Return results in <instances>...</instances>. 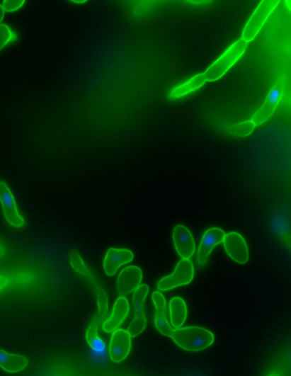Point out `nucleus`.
Segmentation results:
<instances>
[{
  "label": "nucleus",
  "instance_id": "1",
  "mask_svg": "<svg viewBox=\"0 0 291 376\" xmlns=\"http://www.w3.org/2000/svg\"><path fill=\"white\" fill-rule=\"evenodd\" d=\"M171 338L176 345L189 353H200L214 344L215 336L209 329L189 326L174 329Z\"/></svg>",
  "mask_w": 291,
  "mask_h": 376
},
{
  "label": "nucleus",
  "instance_id": "2",
  "mask_svg": "<svg viewBox=\"0 0 291 376\" xmlns=\"http://www.w3.org/2000/svg\"><path fill=\"white\" fill-rule=\"evenodd\" d=\"M248 44L239 39L231 44L205 70L207 82H215L222 79L229 70L242 59L246 52Z\"/></svg>",
  "mask_w": 291,
  "mask_h": 376
},
{
  "label": "nucleus",
  "instance_id": "3",
  "mask_svg": "<svg viewBox=\"0 0 291 376\" xmlns=\"http://www.w3.org/2000/svg\"><path fill=\"white\" fill-rule=\"evenodd\" d=\"M280 3V0L261 1L244 25L241 40L248 45L255 40Z\"/></svg>",
  "mask_w": 291,
  "mask_h": 376
},
{
  "label": "nucleus",
  "instance_id": "4",
  "mask_svg": "<svg viewBox=\"0 0 291 376\" xmlns=\"http://www.w3.org/2000/svg\"><path fill=\"white\" fill-rule=\"evenodd\" d=\"M195 266L190 259H181L171 275L161 278L157 283V289L168 292L189 285L194 278Z\"/></svg>",
  "mask_w": 291,
  "mask_h": 376
},
{
  "label": "nucleus",
  "instance_id": "5",
  "mask_svg": "<svg viewBox=\"0 0 291 376\" xmlns=\"http://www.w3.org/2000/svg\"><path fill=\"white\" fill-rule=\"evenodd\" d=\"M0 205L8 224L15 229L23 228L25 220L19 212L14 194L9 186L2 181H0Z\"/></svg>",
  "mask_w": 291,
  "mask_h": 376
},
{
  "label": "nucleus",
  "instance_id": "6",
  "mask_svg": "<svg viewBox=\"0 0 291 376\" xmlns=\"http://www.w3.org/2000/svg\"><path fill=\"white\" fill-rule=\"evenodd\" d=\"M222 229L211 227L202 234L197 253V263L199 267L205 266L214 248L222 244L226 235Z\"/></svg>",
  "mask_w": 291,
  "mask_h": 376
},
{
  "label": "nucleus",
  "instance_id": "7",
  "mask_svg": "<svg viewBox=\"0 0 291 376\" xmlns=\"http://www.w3.org/2000/svg\"><path fill=\"white\" fill-rule=\"evenodd\" d=\"M152 299L155 309L154 326L161 336L171 338L174 329L169 320L167 300L163 292L159 290L153 292Z\"/></svg>",
  "mask_w": 291,
  "mask_h": 376
},
{
  "label": "nucleus",
  "instance_id": "8",
  "mask_svg": "<svg viewBox=\"0 0 291 376\" xmlns=\"http://www.w3.org/2000/svg\"><path fill=\"white\" fill-rule=\"evenodd\" d=\"M222 243L224 251L232 261L241 266L249 262V247L242 234L232 231L224 235Z\"/></svg>",
  "mask_w": 291,
  "mask_h": 376
},
{
  "label": "nucleus",
  "instance_id": "9",
  "mask_svg": "<svg viewBox=\"0 0 291 376\" xmlns=\"http://www.w3.org/2000/svg\"><path fill=\"white\" fill-rule=\"evenodd\" d=\"M132 337L127 330L119 329L112 333L108 354L110 360L122 363L128 358L132 349Z\"/></svg>",
  "mask_w": 291,
  "mask_h": 376
},
{
  "label": "nucleus",
  "instance_id": "10",
  "mask_svg": "<svg viewBox=\"0 0 291 376\" xmlns=\"http://www.w3.org/2000/svg\"><path fill=\"white\" fill-rule=\"evenodd\" d=\"M174 249L181 259H190L196 251V243L189 228L178 224L173 229Z\"/></svg>",
  "mask_w": 291,
  "mask_h": 376
},
{
  "label": "nucleus",
  "instance_id": "11",
  "mask_svg": "<svg viewBox=\"0 0 291 376\" xmlns=\"http://www.w3.org/2000/svg\"><path fill=\"white\" fill-rule=\"evenodd\" d=\"M135 258L134 253L126 248H110L106 251L103 261V268L105 275L112 278L120 268L132 263Z\"/></svg>",
  "mask_w": 291,
  "mask_h": 376
},
{
  "label": "nucleus",
  "instance_id": "12",
  "mask_svg": "<svg viewBox=\"0 0 291 376\" xmlns=\"http://www.w3.org/2000/svg\"><path fill=\"white\" fill-rule=\"evenodd\" d=\"M283 98V89L281 86H274L270 91L267 98L261 105L256 113L253 114V117L249 119L255 124V126L259 127L263 125L266 122H268L271 118L274 113H275L278 107L280 106Z\"/></svg>",
  "mask_w": 291,
  "mask_h": 376
},
{
  "label": "nucleus",
  "instance_id": "13",
  "mask_svg": "<svg viewBox=\"0 0 291 376\" xmlns=\"http://www.w3.org/2000/svg\"><path fill=\"white\" fill-rule=\"evenodd\" d=\"M143 271L136 266H127L118 275L116 280V289L120 296L127 297L135 291L142 284Z\"/></svg>",
  "mask_w": 291,
  "mask_h": 376
},
{
  "label": "nucleus",
  "instance_id": "14",
  "mask_svg": "<svg viewBox=\"0 0 291 376\" xmlns=\"http://www.w3.org/2000/svg\"><path fill=\"white\" fill-rule=\"evenodd\" d=\"M129 312H130V304H129L127 297L119 296L115 300L110 316L107 317L101 324L103 331L112 334L120 329L123 322L126 321Z\"/></svg>",
  "mask_w": 291,
  "mask_h": 376
},
{
  "label": "nucleus",
  "instance_id": "15",
  "mask_svg": "<svg viewBox=\"0 0 291 376\" xmlns=\"http://www.w3.org/2000/svg\"><path fill=\"white\" fill-rule=\"evenodd\" d=\"M206 84L207 80L205 73H198L186 81L182 82V84L174 86L173 89L170 90L168 97L171 101L185 98L194 92H197L202 86H205Z\"/></svg>",
  "mask_w": 291,
  "mask_h": 376
},
{
  "label": "nucleus",
  "instance_id": "16",
  "mask_svg": "<svg viewBox=\"0 0 291 376\" xmlns=\"http://www.w3.org/2000/svg\"><path fill=\"white\" fill-rule=\"evenodd\" d=\"M101 324L97 320L94 319L91 321L89 328L86 332V341L87 345L89 346L91 353L93 354L95 358L98 360H105L107 355V347L105 341L99 336L98 329Z\"/></svg>",
  "mask_w": 291,
  "mask_h": 376
},
{
  "label": "nucleus",
  "instance_id": "17",
  "mask_svg": "<svg viewBox=\"0 0 291 376\" xmlns=\"http://www.w3.org/2000/svg\"><path fill=\"white\" fill-rule=\"evenodd\" d=\"M28 366L29 363L26 358L0 349V369L6 373H20L26 370Z\"/></svg>",
  "mask_w": 291,
  "mask_h": 376
},
{
  "label": "nucleus",
  "instance_id": "18",
  "mask_svg": "<svg viewBox=\"0 0 291 376\" xmlns=\"http://www.w3.org/2000/svg\"><path fill=\"white\" fill-rule=\"evenodd\" d=\"M169 320L174 329L183 327L188 317V308L184 299L173 297L169 302Z\"/></svg>",
  "mask_w": 291,
  "mask_h": 376
},
{
  "label": "nucleus",
  "instance_id": "19",
  "mask_svg": "<svg viewBox=\"0 0 291 376\" xmlns=\"http://www.w3.org/2000/svg\"><path fill=\"white\" fill-rule=\"evenodd\" d=\"M149 288L147 285L141 284L132 293V304L135 315L145 313L144 302L149 295Z\"/></svg>",
  "mask_w": 291,
  "mask_h": 376
},
{
  "label": "nucleus",
  "instance_id": "20",
  "mask_svg": "<svg viewBox=\"0 0 291 376\" xmlns=\"http://www.w3.org/2000/svg\"><path fill=\"white\" fill-rule=\"evenodd\" d=\"M18 39V33L10 25L0 23V52L6 48L8 45L16 42Z\"/></svg>",
  "mask_w": 291,
  "mask_h": 376
},
{
  "label": "nucleus",
  "instance_id": "21",
  "mask_svg": "<svg viewBox=\"0 0 291 376\" xmlns=\"http://www.w3.org/2000/svg\"><path fill=\"white\" fill-rule=\"evenodd\" d=\"M255 124L251 120L242 123L234 124V125L228 127L227 133L231 135L236 136V137H246V136L252 135L253 130H256Z\"/></svg>",
  "mask_w": 291,
  "mask_h": 376
},
{
  "label": "nucleus",
  "instance_id": "22",
  "mask_svg": "<svg viewBox=\"0 0 291 376\" xmlns=\"http://www.w3.org/2000/svg\"><path fill=\"white\" fill-rule=\"evenodd\" d=\"M147 327V315H145V313L139 314V315H135L134 319H132L131 322V324L129 325L127 331L129 334H130L132 338H136L139 336L141 334H143Z\"/></svg>",
  "mask_w": 291,
  "mask_h": 376
},
{
  "label": "nucleus",
  "instance_id": "23",
  "mask_svg": "<svg viewBox=\"0 0 291 376\" xmlns=\"http://www.w3.org/2000/svg\"><path fill=\"white\" fill-rule=\"evenodd\" d=\"M26 3L25 0H5L1 6L6 12H15L22 9Z\"/></svg>",
  "mask_w": 291,
  "mask_h": 376
},
{
  "label": "nucleus",
  "instance_id": "24",
  "mask_svg": "<svg viewBox=\"0 0 291 376\" xmlns=\"http://www.w3.org/2000/svg\"><path fill=\"white\" fill-rule=\"evenodd\" d=\"M9 283V280H8L5 276L0 275V292L5 290L6 287Z\"/></svg>",
  "mask_w": 291,
  "mask_h": 376
},
{
  "label": "nucleus",
  "instance_id": "25",
  "mask_svg": "<svg viewBox=\"0 0 291 376\" xmlns=\"http://www.w3.org/2000/svg\"><path fill=\"white\" fill-rule=\"evenodd\" d=\"M6 11H4L1 4H0V23H2L4 18H5Z\"/></svg>",
  "mask_w": 291,
  "mask_h": 376
},
{
  "label": "nucleus",
  "instance_id": "26",
  "mask_svg": "<svg viewBox=\"0 0 291 376\" xmlns=\"http://www.w3.org/2000/svg\"><path fill=\"white\" fill-rule=\"evenodd\" d=\"M4 254H5V248H4L1 243H0V258L3 257Z\"/></svg>",
  "mask_w": 291,
  "mask_h": 376
},
{
  "label": "nucleus",
  "instance_id": "27",
  "mask_svg": "<svg viewBox=\"0 0 291 376\" xmlns=\"http://www.w3.org/2000/svg\"><path fill=\"white\" fill-rule=\"evenodd\" d=\"M72 3H76V4H78V5H82V4H85L86 3L87 1H86V0H84V1H83V0H81V1H72Z\"/></svg>",
  "mask_w": 291,
  "mask_h": 376
}]
</instances>
